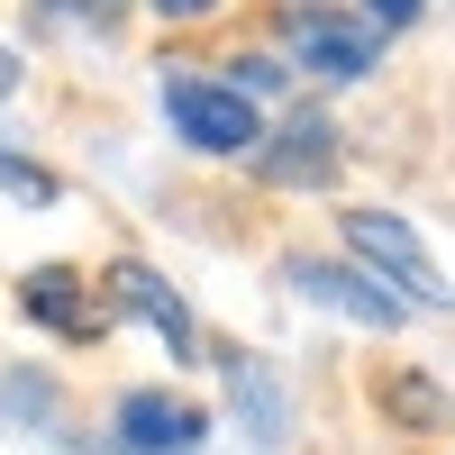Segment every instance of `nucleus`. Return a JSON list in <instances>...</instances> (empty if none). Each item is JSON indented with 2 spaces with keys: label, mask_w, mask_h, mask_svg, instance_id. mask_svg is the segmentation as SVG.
<instances>
[{
  "label": "nucleus",
  "mask_w": 455,
  "mask_h": 455,
  "mask_svg": "<svg viewBox=\"0 0 455 455\" xmlns=\"http://www.w3.org/2000/svg\"><path fill=\"white\" fill-rule=\"evenodd\" d=\"M347 246H355L383 283H401V310H455V283H437V264H428L419 237H410V219H392V210H347Z\"/></svg>",
  "instance_id": "f257e3e1"
},
{
  "label": "nucleus",
  "mask_w": 455,
  "mask_h": 455,
  "mask_svg": "<svg viewBox=\"0 0 455 455\" xmlns=\"http://www.w3.org/2000/svg\"><path fill=\"white\" fill-rule=\"evenodd\" d=\"M164 109H173V128L192 137L201 156H255V146H264L255 100H237L228 83H192V73H173V83H164Z\"/></svg>",
  "instance_id": "f03ea898"
},
{
  "label": "nucleus",
  "mask_w": 455,
  "mask_h": 455,
  "mask_svg": "<svg viewBox=\"0 0 455 455\" xmlns=\"http://www.w3.org/2000/svg\"><path fill=\"white\" fill-rule=\"evenodd\" d=\"M283 283L300 300H319V310H347L364 328H401V291H383L373 274H355V264H319V255H291L283 264Z\"/></svg>",
  "instance_id": "7ed1b4c3"
},
{
  "label": "nucleus",
  "mask_w": 455,
  "mask_h": 455,
  "mask_svg": "<svg viewBox=\"0 0 455 455\" xmlns=\"http://www.w3.org/2000/svg\"><path fill=\"white\" fill-rule=\"evenodd\" d=\"M291 55L328 73V83H355L373 64V28L364 19H337V10H291Z\"/></svg>",
  "instance_id": "20e7f679"
},
{
  "label": "nucleus",
  "mask_w": 455,
  "mask_h": 455,
  "mask_svg": "<svg viewBox=\"0 0 455 455\" xmlns=\"http://www.w3.org/2000/svg\"><path fill=\"white\" fill-rule=\"evenodd\" d=\"M119 446L128 455H192L201 446V410L164 401V392H128L119 401Z\"/></svg>",
  "instance_id": "39448f33"
},
{
  "label": "nucleus",
  "mask_w": 455,
  "mask_h": 455,
  "mask_svg": "<svg viewBox=\"0 0 455 455\" xmlns=\"http://www.w3.org/2000/svg\"><path fill=\"white\" fill-rule=\"evenodd\" d=\"M255 156H264L274 182H328V173H337V128L319 119V109H300V119H291L274 146H255Z\"/></svg>",
  "instance_id": "423d86ee"
},
{
  "label": "nucleus",
  "mask_w": 455,
  "mask_h": 455,
  "mask_svg": "<svg viewBox=\"0 0 455 455\" xmlns=\"http://www.w3.org/2000/svg\"><path fill=\"white\" fill-rule=\"evenodd\" d=\"M109 291H119V310H128V319L164 328V347H173V355H192V347H201V337H192V310H182V300H173L156 274H146V264H119V274H109Z\"/></svg>",
  "instance_id": "0eeeda50"
},
{
  "label": "nucleus",
  "mask_w": 455,
  "mask_h": 455,
  "mask_svg": "<svg viewBox=\"0 0 455 455\" xmlns=\"http://www.w3.org/2000/svg\"><path fill=\"white\" fill-rule=\"evenodd\" d=\"M28 310H36V319H55V328H73V337L92 328V310L73 300V274H64V264H46V274H28Z\"/></svg>",
  "instance_id": "6e6552de"
},
{
  "label": "nucleus",
  "mask_w": 455,
  "mask_h": 455,
  "mask_svg": "<svg viewBox=\"0 0 455 455\" xmlns=\"http://www.w3.org/2000/svg\"><path fill=\"white\" fill-rule=\"evenodd\" d=\"M0 192H19V201H55V173L28 164V156H0Z\"/></svg>",
  "instance_id": "1a4fd4ad"
},
{
  "label": "nucleus",
  "mask_w": 455,
  "mask_h": 455,
  "mask_svg": "<svg viewBox=\"0 0 455 455\" xmlns=\"http://www.w3.org/2000/svg\"><path fill=\"white\" fill-rule=\"evenodd\" d=\"M228 92H237V100L283 92V64H274V55H237V64H228Z\"/></svg>",
  "instance_id": "9d476101"
},
{
  "label": "nucleus",
  "mask_w": 455,
  "mask_h": 455,
  "mask_svg": "<svg viewBox=\"0 0 455 455\" xmlns=\"http://www.w3.org/2000/svg\"><path fill=\"white\" fill-rule=\"evenodd\" d=\"M364 19H383V28H410V19H419V0H364Z\"/></svg>",
  "instance_id": "9b49d317"
},
{
  "label": "nucleus",
  "mask_w": 455,
  "mask_h": 455,
  "mask_svg": "<svg viewBox=\"0 0 455 455\" xmlns=\"http://www.w3.org/2000/svg\"><path fill=\"white\" fill-rule=\"evenodd\" d=\"M156 10H164V19H201L210 0H156Z\"/></svg>",
  "instance_id": "f8f14e48"
},
{
  "label": "nucleus",
  "mask_w": 455,
  "mask_h": 455,
  "mask_svg": "<svg viewBox=\"0 0 455 455\" xmlns=\"http://www.w3.org/2000/svg\"><path fill=\"white\" fill-rule=\"evenodd\" d=\"M10 83H19V64H10V55H0V92H10Z\"/></svg>",
  "instance_id": "ddd939ff"
},
{
  "label": "nucleus",
  "mask_w": 455,
  "mask_h": 455,
  "mask_svg": "<svg viewBox=\"0 0 455 455\" xmlns=\"http://www.w3.org/2000/svg\"><path fill=\"white\" fill-rule=\"evenodd\" d=\"M55 10H100V0H55Z\"/></svg>",
  "instance_id": "4468645a"
}]
</instances>
